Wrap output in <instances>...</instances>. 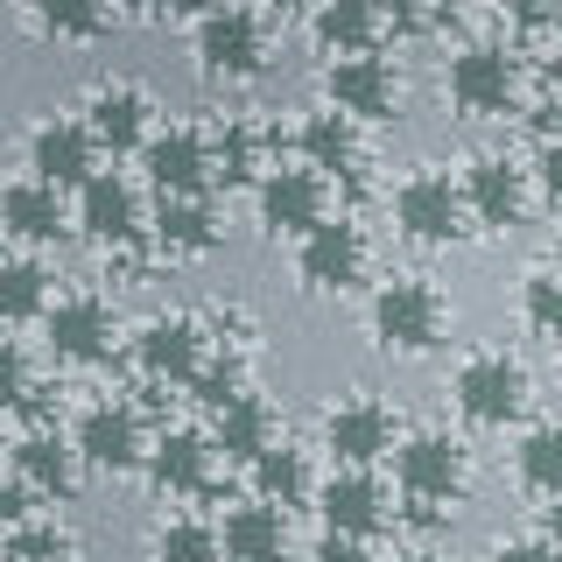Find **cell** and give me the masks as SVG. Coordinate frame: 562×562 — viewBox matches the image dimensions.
Here are the masks:
<instances>
[{
    "label": "cell",
    "mask_w": 562,
    "mask_h": 562,
    "mask_svg": "<svg viewBox=\"0 0 562 562\" xmlns=\"http://www.w3.org/2000/svg\"><path fill=\"white\" fill-rule=\"evenodd\" d=\"M211 155H218V176H225V183H246V176L260 169V155H254V134H246V127H225L218 140H211Z\"/></svg>",
    "instance_id": "obj_36"
},
{
    "label": "cell",
    "mask_w": 562,
    "mask_h": 562,
    "mask_svg": "<svg viewBox=\"0 0 562 562\" xmlns=\"http://www.w3.org/2000/svg\"><path fill=\"white\" fill-rule=\"evenodd\" d=\"M204 359H211V330L198 316H183V310H162V316H148V324L134 330V366L148 380L190 386V373H198Z\"/></svg>",
    "instance_id": "obj_16"
},
{
    "label": "cell",
    "mask_w": 562,
    "mask_h": 562,
    "mask_svg": "<svg viewBox=\"0 0 562 562\" xmlns=\"http://www.w3.org/2000/svg\"><path fill=\"white\" fill-rule=\"evenodd\" d=\"M310 555H316V562H380L373 549H366V535H338V527H324Z\"/></svg>",
    "instance_id": "obj_39"
},
{
    "label": "cell",
    "mask_w": 562,
    "mask_h": 562,
    "mask_svg": "<svg viewBox=\"0 0 562 562\" xmlns=\"http://www.w3.org/2000/svg\"><path fill=\"white\" fill-rule=\"evenodd\" d=\"M239 351H218V359H204L198 366V373H190V401H198V408H211V415H218L225 408V401H233L239 394Z\"/></svg>",
    "instance_id": "obj_34"
},
{
    "label": "cell",
    "mask_w": 562,
    "mask_h": 562,
    "mask_svg": "<svg viewBox=\"0 0 562 562\" xmlns=\"http://www.w3.org/2000/svg\"><path fill=\"white\" fill-rule=\"evenodd\" d=\"M555 35H562V8H555Z\"/></svg>",
    "instance_id": "obj_49"
},
{
    "label": "cell",
    "mask_w": 562,
    "mask_h": 562,
    "mask_svg": "<svg viewBox=\"0 0 562 562\" xmlns=\"http://www.w3.org/2000/svg\"><path fill=\"white\" fill-rule=\"evenodd\" d=\"M520 324L535 330V338H555L562 345V268L520 274Z\"/></svg>",
    "instance_id": "obj_33"
},
{
    "label": "cell",
    "mask_w": 562,
    "mask_h": 562,
    "mask_svg": "<svg viewBox=\"0 0 562 562\" xmlns=\"http://www.w3.org/2000/svg\"><path fill=\"white\" fill-rule=\"evenodd\" d=\"M29 520H35V492L8 471V479H0V541H8L14 527H29Z\"/></svg>",
    "instance_id": "obj_38"
},
{
    "label": "cell",
    "mask_w": 562,
    "mask_h": 562,
    "mask_svg": "<svg viewBox=\"0 0 562 562\" xmlns=\"http://www.w3.org/2000/svg\"><path fill=\"white\" fill-rule=\"evenodd\" d=\"M8 549H14V562H64L70 555V535H64L57 520L35 514L29 527H14V535H8Z\"/></svg>",
    "instance_id": "obj_35"
},
{
    "label": "cell",
    "mask_w": 562,
    "mask_h": 562,
    "mask_svg": "<svg viewBox=\"0 0 562 562\" xmlns=\"http://www.w3.org/2000/svg\"><path fill=\"white\" fill-rule=\"evenodd\" d=\"M155 562H225L218 520H190V514L162 520V535H155Z\"/></svg>",
    "instance_id": "obj_32"
},
{
    "label": "cell",
    "mask_w": 562,
    "mask_h": 562,
    "mask_svg": "<svg viewBox=\"0 0 562 562\" xmlns=\"http://www.w3.org/2000/svg\"><path fill=\"white\" fill-rule=\"evenodd\" d=\"M386 211H394V233L408 246H457L471 233V204H464V183H450L443 169H415L394 183V198H386Z\"/></svg>",
    "instance_id": "obj_5"
},
{
    "label": "cell",
    "mask_w": 562,
    "mask_h": 562,
    "mask_svg": "<svg viewBox=\"0 0 562 562\" xmlns=\"http://www.w3.org/2000/svg\"><path fill=\"white\" fill-rule=\"evenodd\" d=\"M394 562H436V555H422V549H415V555H394Z\"/></svg>",
    "instance_id": "obj_47"
},
{
    "label": "cell",
    "mask_w": 562,
    "mask_h": 562,
    "mask_svg": "<svg viewBox=\"0 0 562 562\" xmlns=\"http://www.w3.org/2000/svg\"><path fill=\"white\" fill-rule=\"evenodd\" d=\"M499 8H506V22H514V29H555L562 0H499Z\"/></svg>",
    "instance_id": "obj_41"
},
{
    "label": "cell",
    "mask_w": 562,
    "mask_h": 562,
    "mask_svg": "<svg viewBox=\"0 0 562 562\" xmlns=\"http://www.w3.org/2000/svg\"><path fill=\"white\" fill-rule=\"evenodd\" d=\"M246 479H254V499L281 506V514H289V506H316V485H324L303 443H268L246 464Z\"/></svg>",
    "instance_id": "obj_26"
},
{
    "label": "cell",
    "mask_w": 562,
    "mask_h": 562,
    "mask_svg": "<svg viewBox=\"0 0 562 562\" xmlns=\"http://www.w3.org/2000/svg\"><path fill=\"white\" fill-rule=\"evenodd\" d=\"M394 492L408 506H429V514H450L457 499H464V485H471V450L457 443L450 429H415V436H401L394 443Z\"/></svg>",
    "instance_id": "obj_3"
},
{
    "label": "cell",
    "mask_w": 562,
    "mask_h": 562,
    "mask_svg": "<svg viewBox=\"0 0 562 562\" xmlns=\"http://www.w3.org/2000/svg\"><path fill=\"white\" fill-rule=\"evenodd\" d=\"M57 303V274L35 254H8L0 260V324H43Z\"/></svg>",
    "instance_id": "obj_29"
},
{
    "label": "cell",
    "mask_w": 562,
    "mask_h": 562,
    "mask_svg": "<svg viewBox=\"0 0 562 562\" xmlns=\"http://www.w3.org/2000/svg\"><path fill=\"white\" fill-rule=\"evenodd\" d=\"M316 514H324V527H338V535H366V541H373L380 527L394 520V492L380 485V471L338 464L324 485H316Z\"/></svg>",
    "instance_id": "obj_18"
},
{
    "label": "cell",
    "mask_w": 562,
    "mask_h": 562,
    "mask_svg": "<svg viewBox=\"0 0 562 562\" xmlns=\"http://www.w3.org/2000/svg\"><path fill=\"white\" fill-rule=\"evenodd\" d=\"M70 218H78V233L92 246H134L148 233V198H140V176L127 169H99L92 183H78V204H70Z\"/></svg>",
    "instance_id": "obj_12"
},
{
    "label": "cell",
    "mask_w": 562,
    "mask_h": 562,
    "mask_svg": "<svg viewBox=\"0 0 562 562\" xmlns=\"http://www.w3.org/2000/svg\"><path fill=\"white\" fill-rule=\"evenodd\" d=\"M380 0H316L310 8V35L324 57H351V49H373L380 35Z\"/></svg>",
    "instance_id": "obj_28"
},
{
    "label": "cell",
    "mask_w": 562,
    "mask_h": 562,
    "mask_svg": "<svg viewBox=\"0 0 562 562\" xmlns=\"http://www.w3.org/2000/svg\"><path fill=\"white\" fill-rule=\"evenodd\" d=\"M29 394H35V380H29V351L14 345V338H0V415L22 408Z\"/></svg>",
    "instance_id": "obj_37"
},
{
    "label": "cell",
    "mask_w": 562,
    "mask_h": 562,
    "mask_svg": "<svg viewBox=\"0 0 562 562\" xmlns=\"http://www.w3.org/2000/svg\"><path fill=\"white\" fill-rule=\"evenodd\" d=\"M99 134L85 127V113H43L29 127L22 140V169L29 176H43V183H57V190H78V183H92L99 176Z\"/></svg>",
    "instance_id": "obj_11"
},
{
    "label": "cell",
    "mask_w": 562,
    "mask_h": 562,
    "mask_svg": "<svg viewBox=\"0 0 562 562\" xmlns=\"http://www.w3.org/2000/svg\"><path fill=\"white\" fill-rule=\"evenodd\" d=\"M514 479L535 492V499H555V492H562V422H527V429H520Z\"/></svg>",
    "instance_id": "obj_30"
},
{
    "label": "cell",
    "mask_w": 562,
    "mask_h": 562,
    "mask_svg": "<svg viewBox=\"0 0 562 562\" xmlns=\"http://www.w3.org/2000/svg\"><path fill=\"white\" fill-rule=\"evenodd\" d=\"M148 485L169 492V499H183V492H211V479H218V450H211V436L198 429H162L148 443Z\"/></svg>",
    "instance_id": "obj_22"
},
{
    "label": "cell",
    "mask_w": 562,
    "mask_h": 562,
    "mask_svg": "<svg viewBox=\"0 0 562 562\" xmlns=\"http://www.w3.org/2000/svg\"><path fill=\"white\" fill-rule=\"evenodd\" d=\"M324 99L338 105L345 120H359V127H380V120H401V70L394 57H380V49H351V57H330L324 64Z\"/></svg>",
    "instance_id": "obj_8"
},
{
    "label": "cell",
    "mask_w": 562,
    "mask_h": 562,
    "mask_svg": "<svg viewBox=\"0 0 562 562\" xmlns=\"http://www.w3.org/2000/svg\"><path fill=\"white\" fill-rule=\"evenodd\" d=\"M105 14H113V0H35V29L57 35V43H92V35H105Z\"/></svg>",
    "instance_id": "obj_31"
},
{
    "label": "cell",
    "mask_w": 562,
    "mask_h": 562,
    "mask_svg": "<svg viewBox=\"0 0 562 562\" xmlns=\"http://www.w3.org/2000/svg\"><path fill=\"white\" fill-rule=\"evenodd\" d=\"M366 260H373V246L351 218H324L316 233L295 239V281L310 295H351L366 281Z\"/></svg>",
    "instance_id": "obj_14"
},
{
    "label": "cell",
    "mask_w": 562,
    "mask_h": 562,
    "mask_svg": "<svg viewBox=\"0 0 562 562\" xmlns=\"http://www.w3.org/2000/svg\"><path fill=\"white\" fill-rule=\"evenodd\" d=\"M394 443H401V415L386 408L380 394H338L324 408V450H330V464L373 471L380 457H394Z\"/></svg>",
    "instance_id": "obj_9"
},
{
    "label": "cell",
    "mask_w": 562,
    "mask_h": 562,
    "mask_svg": "<svg viewBox=\"0 0 562 562\" xmlns=\"http://www.w3.org/2000/svg\"><path fill=\"white\" fill-rule=\"evenodd\" d=\"M492 562H562V549H555L549 535H520V541H499Z\"/></svg>",
    "instance_id": "obj_40"
},
{
    "label": "cell",
    "mask_w": 562,
    "mask_h": 562,
    "mask_svg": "<svg viewBox=\"0 0 562 562\" xmlns=\"http://www.w3.org/2000/svg\"><path fill=\"white\" fill-rule=\"evenodd\" d=\"M268 443H281V408L268 394H254V386H239V394L211 415V450H218L225 464H254Z\"/></svg>",
    "instance_id": "obj_23"
},
{
    "label": "cell",
    "mask_w": 562,
    "mask_h": 562,
    "mask_svg": "<svg viewBox=\"0 0 562 562\" xmlns=\"http://www.w3.org/2000/svg\"><path fill=\"white\" fill-rule=\"evenodd\" d=\"M450 330V303L436 281L422 274H394L373 289V303H366V338H373V351H386V359H422V351H436Z\"/></svg>",
    "instance_id": "obj_1"
},
{
    "label": "cell",
    "mask_w": 562,
    "mask_h": 562,
    "mask_svg": "<svg viewBox=\"0 0 562 562\" xmlns=\"http://www.w3.org/2000/svg\"><path fill=\"white\" fill-rule=\"evenodd\" d=\"M211 0H148V14H162V22H198Z\"/></svg>",
    "instance_id": "obj_43"
},
{
    "label": "cell",
    "mask_w": 562,
    "mask_h": 562,
    "mask_svg": "<svg viewBox=\"0 0 562 562\" xmlns=\"http://www.w3.org/2000/svg\"><path fill=\"white\" fill-rule=\"evenodd\" d=\"M140 183L155 198H204L218 183V155H211V134L204 127H155L148 148H140Z\"/></svg>",
    "instance_id": "obj_10"
},
{
    "label": "cell",
    "mask_w": 562,
    "mask_h": 562,
    "mask_svg": "<svg viewBox=\"0 0 562 562\" xmlns=\"http://www.w3.org/2000/svg\"><path fill=\"white\" fill-rule=\"evenodd\" d=\"M254 211H260V233L268 239H303L330 218V176L310 162H274L254 183Z\"/></svg>",
    "instance_id": "obj_7"
},
{
    "label": "cell",
    "mask_w": 562,
    "mask_h": 562,
    "mask_svg": "<svg viewBox=\"0 0 562 562\" xmlns=\"http://www.w3.org/2000/svg\"><path fill=\"white\" fill-rule=\"evenodd\" d=\"M443 99L464 120H506L514 99H520V64L506 57L499 43H464V49H450V64H443Z\"/></svg>",
    "instance_id": "obj_6"
},
{
    "label": "cell",
    "mask_w": 562,
    "mask_h": 562,
    "mask_svg": "<svg viewBox=\"0 0 562 562\" xmlns=\"http://www.w3.org/2000/svg\"><path fill=\"white\" fill-rule=\"evenodd\" d=\"M549 268H562V233H555V254H549Z\"/></svg>",
    "instance_id": "obj_46"
},
{
    "label": "cell",
    "mask_w": 562,
    "mask_h": 562,
    "mask_svg": "<svg viewBox=\"0 0 562 562\" xmlns=\"http://www.w3.org/2000/svg\"><path fill=\"white\" fill-rule=\"evenodd\" d=\"M380 14H394L401 29H415L422 22V0H380Z\"/></svg>",
    "instance_id": "obj_44"
},
{
    "label": "cell",
    "mask_w": 562,
    "mask_h": 562,
    "mask_svg": "<svg viewBox=\"0 0 562 562\" xmlns=\"http://www.w3.org/2000/svg\"><path fill=\"white\" fill-rule=\"evenodd\" d=\"M541 535H549V541H555V549H562V492H555V499H549V506H541Z\"/></svg>",
    "instance_id": "obj_45"
},
{
    "label": "cell",
    "mask_w": 562,
    "mask_h": 562,
    "mask_svg": "<svg viewBox=\"0 0 562 562\" xmlns=\"http://www.w3.org/2000/svg\"><path fill=\"white\" fill-rule=\"evenodd\" d=\"M14 479H22L35 499H70L78 479H85V457L57 429H29L22 443H14Z\"/></svg>",
    "instance_id": "obj_25"
},
{
    "label": "cell",
    "mask_w": 562,
    "mask_h": 562,
    "mask_svg": "<svg viewBox=\"0 0 562 562\" xmlns=\"http://www.w3.org/2000/svg\"><path fill=\"white\" fill-rule=\"evenodd\" d=\"M0 260H8V233H0Z\"/></svg>",
    "instance_id": "obj_48"
},
{
    "label": "cell",
    "mask_w": 562,
    "mask_h": 562,
    "mask_svg": "<svg viewBox=\"0 0 562 562\" xmlns=\"http://www.w3.org/2000/svg\"><path fill=\"white\" fill-rule=\"evenodd\" d=\"M190 57L211 85H246L268 70V22L239 0H211V8L190 22Z\"/></svg>",
    "instance_id": "obj_2"
},
{
    "label": "cell",
    "mask_w": 562,
    "mask_h": 562,
    "mask_svg": "<svg viewBox=\"0 0 562 562\" xmlns=\"http://www.w3.org/2000/svg\"><path fill=\"white\" fill-rule=\"evenodd\" d=\"M218 541H225V562H289V514L246 492V499L225 506Z\"/></svg>",
    "instance_id": "obj_24"
},
{
    "label": "cell",
    "mask_w": 562,
    "mask_h": 562,
    "mask_svg": "<svg viewBox=\"0 0 562 562\" xmlns=\"http://www.w3.org/2000/svg\"><path fill=\"white\" fill-rule=\"evenodd\" d=\"M70 204L57 183H43V176H14V183H0V233H8L22 254H43V246H57L70 233Z\"/></svg>",
    "instance_id": "obj_17"
},
{
    "label": "cell",
    "mask_w": 562,
    "mask_h": 562,
    "mask_svg": "<svg viewBox=\"0 0 562 562\" xmlns=\"http://www.w3.org/2000/svg\"><path fill=\"white\" fill-rule=\"evenodd\" d=\"M148 233H155V254L162 260H204L225 246V211L211 198H155Z\"/></svg>",
    "instance_id": "obj_21"
},
{
    "label": "cell",
    "mask_w": 562,
    "mask_h": 562,
    "mask_svg": "<svg viewBox=\"0 0 562 562\" xmlns=\"http://www.w3.org/2000/svg\"><path fill=\"white\" fill-rule=\"evenodd\" d=\"M295 155H303L310 169L324 176H351L359 169V120H345L338 105H316V113H303V127H295Z\"/></svg>",
    "instance_id": "obj_27"
},
{
    "label": "cell",
    "mask_w": 562,
    "mask_h": 562,
    "mask_svg": "<svg viewBox=\"0 0 562 562\" xmlns=\"http://www.w3.org/2000/svg\"><path fill=\"white\" fill-rule=\"evenodd\" d=\"M85 127L99 134L105 155H140L155 134V99L140 92L134 78H105L92 99H85Z\"/></svg>",
    "instance_id": "obj_19"
},
{
    "label": "cell",
    "mask_w": 562,
    "mask_h": 562,
    "mask_svg": "<svg viewBox=\"0 0 562 562\" xmlns=\"http://www.w3.org/2000/svg\"><path fill=\"white\" fill-rule=\"evenodd\" d=\"M113 338H120V324H113V303L92 289H70L49 303L43 316V351L57 366H99V359H113Z\"/></svg>",
    "instance_id": "obj_13"
},
{
    "label": "cell",
    "mask_w": 562,
    "mask_h": 562,
    "mask_svg": "<svg viewBox=\"0 0 562 562\" xmlns=\"http://www.w3.org/2000/svg\"><path fill=\"white\" fill-rule=\"evenodd\" d=\"M464 204H471V225H485V233H514L527 218V169H514L506 155H479V162H464Z\"/></svg>",
    "instance_id": "obj_20"
},
{
    "label": "cell",
    "mask_w": 562,
    "mask_h": 562,
    "mask_svg": "<svg viewBox=\"0 0 562 562\" xmlns=\"http://www.w3.org/2000/svg\"><path fill=\"white\" fill-rule=\"evenodd\" d=\"M70 443H78L85 471H99V479H127V471L148 464L155 436L140 429V415L127 408V401H92V408L78 415V429H70Z\"/></svg>",
    "instance_id": "obj_15"
},
{
    "label": "cell",
    "mask_w": 562,
    "mask_h": 562,
    "mask_svg": "<svg viewBox=\"0 0 562 562\" xmlns=\"http://www.w3.org/2000/svg\"><path fill=\"white\" fill-rule=\"evenodd\" d=\"M535 183L549 190V198L562 204V148H541V162H535Z\"/></svg>",
    "instance_id": "obj_42"
},
{
    "label": "cell",
    "mask_w": 562,
    "mask_h": 562,
    "mask_svg": "<svg viewBox=\"0 0 562 562\" xmlns=\"http://www.w3.org/2000/svg\"><path fill=\"white\" fill-rule=\"evenodd\" d=\"M450 401H457V415H464L471 429H506V422L527 415L535 380H527V366L514 351H471V359L450 373Z\"/></svg>",
    "instance_id": "obj_4"
}]
</instances>
